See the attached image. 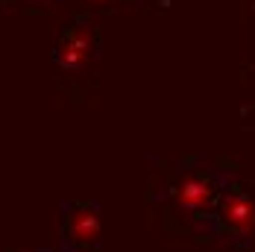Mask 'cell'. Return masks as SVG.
<instances>
[{
	"label": "cell",
	"instance_id": "6da1fadb",
	"mask_svg": "<svg viewBox=\"0 0 255 252\" xmlns=\"http://www.w3.org/2000/svg\"><path fill=\"white\" fill-rule=\"evenodd\" d=\"M214 197H217V182L208 173H200V170L182 173V179L173 188V205L182 214H188V217L205 214L214 205Z\"/></svg>",
	"mask_w": 255,
	"mask_h": 252
},
{
	"label": "cell",
	"instance_id": "7a4b0ae2",
	"mask_svg": "<svg viewBox=\"0 0 255 252\" xmlns=\"http://www.w3.org/2000/svg\"><path fill=\"white\" fill-rule=\"evenodd\" d=\"M217 220L232 238L250 241L255 235V197L244 191H226L217 202Z\"/></svg>",
	"mask_w": 255,
	"mask_h": 252
},
{
	"label": "cell",
	"instance_id": "3957f363",
	"mask_svg": "<svg viewBox=\"0 0 255 252\" xmlns=\"http://www.w3.org/2000/svg\"><path fill=\"white\" fill-rule=\"evenodd\" d=\"M91 53H94V32L88 24H79L62 35L56 47V62L62 71H82L91 62Z\"/></svg>",
	"mask_w": 255,
	"mask_h": 252
},
{
	"label": "cell",
	"instance_id": "277c9868",
	"mask_svg": "<svg viewBox=\"0 0 255 252\" xmlns=\"http://www.w3.org/2000/svg\"><path fill=\"white\" fill-rule=\"evenodd\" d=\"M100 232H103V220L94 205H77L68 214V241L71 244L91 247V244L100 241Z\"/></svg>",
	"mask_w": 255,
	"mask_h": 252
},
{
	"label": "cell",
	"instance_id": "5b68a950",
	"mask_svg": "<svg viewBox=\"0 0 255 252\" xmlns=\"http://www.w3.org/2000/svg\"><path fill=\"white\" fill-rule=\"evenodd\" d=\"M85 3H91V6H109L112 0H85Z\"/></svg>",
	"mask_w": 255,
	"mask_h": 252
}]
</instances>
